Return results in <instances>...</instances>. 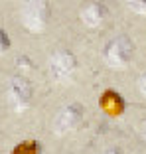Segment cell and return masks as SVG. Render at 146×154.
Wrapping results in <instances>:
<instances>
[{
	"mask_svg": "<svg viewBox=\"0 0 146 154\" xmlns=\"http://www.w3.org/2000/svg\"><path fill=\"white\" fill-rule=\"evenodd\" d=\"M77 71V57L69 50H57L50 57V75L55 81L65 83Z\"/></svg>",
	"mask_w": 146,
	"mask_h": 154,
	"instance_id": "obj_3",
	"label": "cell"
},
{
	"mask_svg": "<svg viewBox=\"0 0 146 154\" xmlns=\"http://www.w3.org/2000/svg\"><path fill=\"white\" fill-rule=\"evenodd\" d=\"M16 65H20V69H24V71H30V69H32V61H30L26 55L16 59Z\"/></svg>",
	"mask_w": 146,
	"mask_h": 154,
	"instance_id": "obj_11",
	"label": "cell"
},
{
	"mask_svg": "<svg viewBox=\"0 0 146 154\" xmlns=\"http://www.w3.org/2000/svg\"><path fill=\"white\" fill-rule=\"evenodd\" d=\"M8 50H10V38H8V34L0 28V55L6 54Z\"/></svg>",
	"mask_w": 146,
	"mask_h": 154,
	"instance_id": "obj_10",
	"label": "cell"
},
{
	"mask_svg": "<svg viewBox=\"0 0 146 154\" xmlns=\"http://www.w3.org/2000/svg\"><path fill=\"white\" fill-rule=\"evenodd\" d=\"M138 91H140V95H144L146 97V73H142L140 77H138Z\"/></svg>",
	"mask_w": 146,
	"mask_h": 154,
	"instance_id": "obj_12",
	"label": "cell"
},
{
	"mask_svg": "<svg viewBox=\"0 0 146 154\" xmlns=\"http://www.w3.org/2000/svg\"><path fill=\"white\" fill-rule=\"evenodd\" d=\"M103 154H123V150H120L119 146H111V148H107Z\"/></svg>",
	"mask_w": 146,
	"mask_h": 154,
	"instance_id": "obj_13",
	"label": "cell"
},
{
	"mask_svg": "<svg viewBox=\"0 0 146 154\" xmlns=\"http://www.w3.org/2000/svg\"><path fill=\"white\" fill-rule=\"evenodd\" d=\"M10 154H41V144L38 140H22L14 146Z\"/></svg>",
	"mask_w": 146,
	"mask_h": 154,
	"instance_id": "obj_8",
	"label": "cell"
},
{
	"mask_svg": "<svg viewBox=\"0 0 146 154\" xmlns=\"http://www.w3.org/2000/svg\"><path fill=\"white\" fill-rule=\"evenodd\" d=\"M124 4L130 12L138 16H146V0H124Z\"/></svg>",
	"mask_w": 146,
	"mask_h": 154,
	"instance_id": "obj_9",
	"label": "cell"
},
{
	"mask_svg": "<svg viewBox=\"0 0 146 154\" xmlns=\"http://www.w3.org/2000/svg\"><path fill=\"white\" fill-rule=\"evenodd\" d=\"M140 136H142V140L146 142V121L140 125Z\"/></svg>",
	"mask_w": 146,
	"mask_h": 154,
	"instance_id": "obj_14",
	"label": "cell"
},
{
	"mask_svg": "<svg viewBox=\"0 0 146 154\" xmlns=\"http://www.w3.org/2000/svg\"><path fill=\"white\" fill-rule=\"evenodd\" d=\"M107 14H109V10H107V6L103 4V2L93 0V2H87L81 8L79 18H81V22L85 24L87 28H99V26L105 24Z\"/></svg>",
	"mask_w": 146,
	"mask_h": 154,
	"instance_id": "obj_6",
	"label": "cell"
},
{
	"mask_svg": "<svg viewBox=\"0 0 146 154\" xmlns=\"http://www.w3.org/2000/svg\"><path fill=\"white\" fill-rule=\"evenodd\" d=\"M81 121H83V107L79 103H71L57 113V117L53 121V131L59 136L67 134V132L75 131Z\"/></svg>",
	"mask_w": 146,
	"mask_h": 154,
	"instance_id": "obj_5",
	"label": "cell"
},
{
	"mask_svg": "<svg viewBox=\"0 0 146 154\" xmlns=\"http://www.w3.org/2000/svg\"><path fill=\"white\" fill-rule=\"evenodd\" d=\"M51 10L47 0H26L22 6V24L26 30L40 34L47 28Z\"/></svg>",
	"mask_w": 146,
	"mask_h": 154,
	"instance_id": "obj_1",
	"label": "cell"
},
{
	"mask_svg": "<svg viewBox=\"0 0 146 154\" xmlns=\"http://www.w3.org/2000/svg\"><path fill=\"white\" fill-rule=\"evenodd\" d=\"M99 107L103 113H107L109 117H120V115L126 111V101L123 99L119 91L107 89L101 93L99 97Z\"/></svg>",
	"mask_w": 146,
	"mask_h": 154,
	"instance_id": "obj_7",
	"label": "cell"
},
{
	"mask_svg": "<svg viewBox=\"0 0 146 154\" xmlns=\"http://www.w3.org/2000/svg\"><path fill=\"white\" fill-rule=\"evenodd\" d=\"M6 95H8V103L14 111H26L30 105H32V85L28 81L26 77L18 75V77H12L8 83V91H6Z\"/></svg>",
	"mask_w": 146,
	"mask_h": 154,
	"instance_id": "obj_4",
	"label": "cell"
},
{
	"mask_svg": "<svg viewBox=\"0 0 146 154\" xmlns=\"http://www.w3.org/2000/svg\"><path fill=\"white\" fill-rule=\"evenodd\" d=\"M134 44L128 36H117L105 48V61L113 69H123L132 61Z\"/></svg>",
	"mask_w": 146,
	"mask_h": 154,
	"instance_id": "obj_2",
	"label": "cell"
}]
</instances>
